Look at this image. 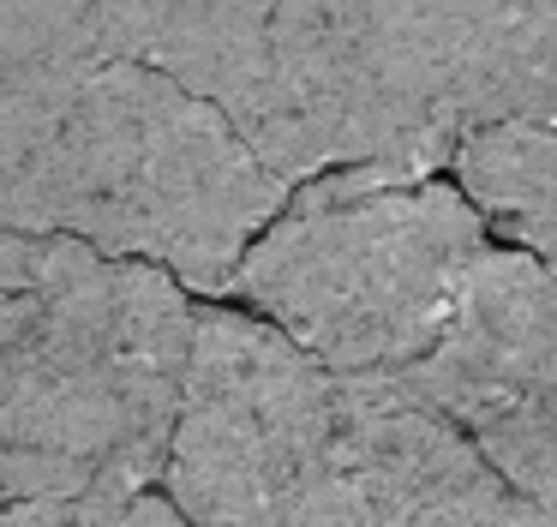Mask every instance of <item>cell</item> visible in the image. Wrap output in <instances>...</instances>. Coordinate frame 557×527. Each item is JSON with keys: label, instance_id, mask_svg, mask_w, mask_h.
<instances>
[{"label": "cell", "instance_id": "cell-6", "mask_svg": "<svg viewBox=\"0 0 557 527\" xmlns=\"http://www.w3.org/2000/svg\"><path fill=\"white\" fill-rule=\"evenodd\" d=\"M408 378L545 522H557V275L545 264L485 246L444 335Z\"/></svg>", "mask_w": 557, "mask_h": 527}, {"label": "cell", "instance_id": "cell-8", "mask_svg": "<svg viewBox=\"0 0 557 527\" xmlns=\"http://www.w3.org/2000/svg\"><path fill=\"white\" fill-rule=\"evenodd\" d=\"M449 174L492 234L557 275V126H468L449 150Z\"/></svg>", "mask_w": 557, "mask_h": 527}, {"label": "cell", "instance_id": "cell-4", "mask_svg": "<svg viewBox=\"0 0 557 527\" xmlns=\"http://www.w3.org/2000/svg\"><path fill=\"white\" fill-rule=\"evenodd\" d=\"M485 246L492 228L449 180L330 168L288 186L246 240L228 294H246L324 366L408 371L444 335Z\"/></svg>", "mask_w": 557, "mask_h": 527}, {"label": "cell", "instance_id": "cell-3", "mask_svg": "<svg viewBox=\"0 0 557 527\" xmlns=\"http://www.w3.org/2000/svg\"><path fill=\"white\" fill-rule=\"evenodd\" d=\"M288 198L252 144L181 78L121 54L0 156V222L228 294L246 240Z\"/></svg>", "mask_w": 557, "mask_h": 527}, {"label": "cell", "instance_id": "cell-2", "mask_svg": "<svg viewBox=\"0 0 557 527\" xmlns=\"http://www.w3.org/2000/svg\"><path fill=\"white\" fill-rule=\"evenodd\" d=\"M138 54L288 186L330 168L437 174L461 138L408 0H138Z\"/></svg>", "mask_w": 557, "mask_h": 527}, {"label": "cell", "instance_id": "cell-7", "mask_svg": "<svg viewBox=\"0 0 557 527\" xmlns=\"http://www.w3.org/2000/svg\"><path fill=\"white\" fill-rule=\"evenodd\" d=\"M121 54H138V0H0V156Z\"/></svg>", "mask_w": 557, "mask_h": 527}, {"label": "cell", "instance_id": "cell-1", "mask_svg": "<svg viewBox=\"0 0 557 527\" xmlns=\"http://www.w3.org/2000/svg\"><path fill=\"white\" fill-rule=\"evenodd\" d=\"M186 335L169 270L0 222V522H181L157 479Z\"/></svg>", "mask_w": 557, "mask_h": 527}, {"label": "cell", "instance_id": "cell-5", "mask_svg": "<svg viewBox=\"0 0 557 527\" xmlns=\"http://www.w3.org/2000/svg\"><path fill=\"white\" fill-rule=\"evenodd\" d=\"M348 438L354 371L270 318H193L162 450L181 522H324Z\"/></svg>", "mask_w": 557, "mask_h": 527}]
</instances>
